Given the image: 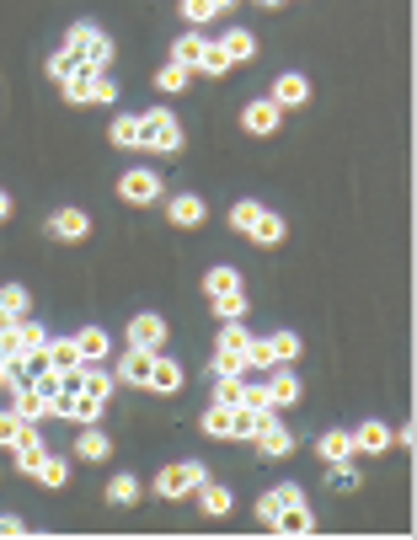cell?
Instances as JSON below:
<instances>
[{"instance_id":"c3c4849f","label":"cell","mask_w":417,"mask_h":540,"mask_svg":"<svg viewBox=\"0 0 417 540\" xmlns=\"http://www.w3.org/2000/svg\"><path fill=\"white\" fill-rule=\"evenodd\" d=\"M214 6H220V17H225V11H236V6H241V0H214Z\"/></svg>"},{"instance_id":"bcb514c9","label":"cell","mask_w":417,"mask_h":540,"mask_svg":"<svg viewBox=\"0 0 417 540\" xmlns=\"http://www.w3.org/2000/svg\"><path fill=\"white\" fill-rule=\"evenodd\" d=\"M0 535H22V519L17 514H0Z\"/></svg>"},{"instance_id":"f546056e","label":"cell","mask_w":417,"mask_h":540,"mask_svg":"<svg viewBox=\"0 0 417 540\" xmlns=\"http://www.w3.org/2000/svg\"><path fill=\"white\" fill-rule=\"evenodd\" d=\"M0 316H11V321L33 316V295L22 284H0Z\"/></svg>"},{"instance_id":"d6986e66","label":"cell","mask_w":417,"mask_h":540,"mask_svg":"<svg viewBox=\"0 0 417 540\" xmlns=\"http://www.w3.org/2000/svg\"><path fill=\"white\" fill-rule=\"evenodd\" d=\"M43 455H49V444H43L38 423H33V428H27V434H22V444H11V466H17V476H33Z\"/></svg>"},{"instance_id":"3957f363","label":"cell","mask_w":417,"mask_h":540,"mask_svg":"<svg viewBox=\"0 0 417 540\" xmlns=\"http://www.w3.org/2000/svg\"><path fill=\"white\" fill-rule=\"evenodd\" d=\"M204 476H209L204 460H172V466H161V471H156L150 492H156V498H166V503H188Z\"/></svg>"},{"instance_id":"7c38bea8","label":"cell","mask_w":417,"mask_h":540,"mask_svg":"<svg viewBox=\"0 0 417 540\" xmlns=\"http://www.w3.org/2000/svg\"><path fill=\"white\" fill-rule=\"evenodd\" d=\"M166 337H172V327H166V321L156 316V311H139L134 321H129V348H166Z\"/></svg>"},{"instance_id":"e575fe53","label":"cell","mask_w":417,"mask_h":540,"mask_svg":"<svg viewBox=\"0 0 417 540\" xmlns=\"http://www.w3.org/2000/svg\"><path fill=\"white\" fill-rule=\"evenodd\" d=\"M198 428H204V439H220V444H230V407H220V401H209V412L198 418Z\"/></svg>"},{"instance_id":"f907efd6","label":"cell","mask_w":417,"mask_h":540,"mask_svg":"<svg viewBox=\"0 0 417 540\" xmlns=\"http://www.w3.org/2000/svg\"><path fill=\"white\" fill-rule=\"evenodd\" d=\"M0 327H11V316H0Z\"/></svg>"},{"instance_id":"60d3db41","label":"cell","mask_w":417,"mask_h":540,"mask_svg":"<svg viewBox=\"0 0 417 540\" xmlns=\"http://www.w3.org/2000/svg\"><path fill=\"white\" fill-rule=\"evenodd\" d=\"M236 407H252V412H278V407H273V396H268V385H246V380H241V401H236Z\"/></svg>"},{"instance_id":"603a6c76","label":"cell","mask_w":417,"mask_h":540,"mask_svg":"<svg viewBox=\"0 0 417 540\" xmlns=\"http://www.w3.org/2000/svg\"><path fill=\"white\" fill-rule=\"evenodd\" d=\"M193 498H198V508H204L209 519H225L230 508H236V498H230V487H225V482H209V476L198 482V492H193Z\"/></svg>"},{"instance_id":"681fc988","label":"cell","mask_w":417,"mask_h":540,"mask_svg":"<svg viewBox=\"0 0 417 540\" xmlns=\"http://www.w3.org/2000/svg\"><path fill=\"white\" fill-rule=\"evenodd\" d=\"M257 6H268V11H278V6H284V0H257Z\"/></svg>"},{"instance_id":"e0dca14e","label":"cell","mask_w":417,"mask_h":540,"mask_svg":"<svg viewBox=\"0 0 417 540\" xmlns=\"http://www.w3.org/2000/svg\"><path fill=\"white\" fill-rule=\"evenodd\" d=\"M268 396H273V407H295V401L305 396V385H300V375L289 364H273L268 369Z\"/></svg>"},{"instance_id":"d6a6232c","label":"cell","mask_w":417,"mask_h":540,"mask_svg":"<svg viewBox=\"0 0 417 540\" xmlns=\"http://www.w3.org/2000/svg\"><path fill=\"white\" fill-rule=\"evenodd\" d=\"M188 81H193V70H188V65H172V59L156 70V91H161V97H177V91H188Z\"/></svg>"},{"instance_id":"ab89813d","label":"cell","mask_w":417,"mask_h":540,"mask_svg":"<svg viewBox=\"0 0 417 540\" xmlns=\"http://www.w3.org/2000/svg\"><path fill=\"white\" fill-rule=\"evenodd\" d=\"M27 428H33V423H22L17 418V412H0V450H11V444H22V434H27Z\"/></svg>"},{"instance_id":"d4e9b609","label":"cell","mask_w":417,"mask_h":540,"mask_svg":"<svg viewBox=\"0 0 417 540\" xmlns=\"http://www.w3.org/2000/svg\"><path fill=\"white\" fill-rule=\"evenodd\" d=\"M214 321H246V311H252V300H246V289H220V295H204Z\"/></svg>"},{"instance_id":"6da1fadb","label":"cell","mask_w":417,"mask_h":540,"mask_svg":"<svg viewBox=\"0 0 417 540\" xmlns=\"http://www.w3.org/2000/svg\"><path fill=\"white\" fill-rule=\"evenodd\" d=\"M230 230L236 236H246L252 246H284L289 236V225H284V214H273L268 204H257V198H241V204H230Z\"/></svg>"},{"instance_id":"4316f807","label":"cell","mask_w":417,"mask_h":540,"mask_svg":"<svg viewBox=\"0 0 417 540\" xmlns=\"http://www.w3.org/2000/svg\"><path fill=\"white\" fill-rule=\"evenodd\" d=\"M316 455H321V466H337V460H353V439H348V428H327V434L316 439Z\"/></svg>"},{"instance_id":"83f0119b","label":"cell","mask_w":417,"mask_h":540,"mask_svg":"<svg viewBox=\"0 0 417 540\" xmlns=\"http://www.w3.org/2000/svg\"><path fill=\"white\" fill-rule=\"evenodd\" d=\"M220 49H225V59L230 65H246V59L257 54V38L246 33V27H225V38H220Z\"/></svg>"},{"instance_id":"5bb4252c","label":"cell","mask_w":417,"mask_h":540,"mask_svg":"<svg viewBox=\"0 0 417 540\" xmlns=\"http://www.w3.org/2000/svg\"><path fill=\"white\" fill-rule=\"evenodd\" d=\"M166 220H172L177 230H198L209 220V204L198 193H177V198H166Z\"/></svg>"},{"instance_id":"f1b7e54d","label":"cell","mask_w":417,"mask_h":540,"mask_svg":"<svg viewBox=\"0 0 417 540\" xmlns=\"http://www.w3.org/2000/svg\"><path fill=\"white\" fill-rule=\"evenodd\" d=\"M33 476H38L43 487H54V492H59V487H70V460L49 450V455L38 460V471H33Z\"/></svg>"},{"instance_id":"8fae6325","label":"cell","mask_w":417,"mask_h":540,"mask_svg":"<svg viewBox=\"0 0 417 540\" xmlns=\"http://www.w3.org/2000/svg\"><path fill=\"white\" fill-rule=\"evenodd\" d=\"M43 225H49V236L65 241V246H75V241L91 236V214H86V209H54Z\"/></svg>"},{"instance_id":"7bdbcfd3","label":"cell","mask_w":417,"mask_h":540,"mask_svg":"<svg viewBox=\"0 0 417 540\" xmlns=\"http://www.w3.org/2000/svg\"><path fill=\"white\" fill-rule=\"evenodd\" d=\"M278 508H284V498H278V487H273V492H262V498H257V524H268V530H273Z\"/></svg>"},{"instance_id":"277c9868","label":"cell","mask_w":417,"mask_h":540,"mask_svg":"<svg viewBox=\"0 0 417 540\" xmlns=\"http://www.w3.org/2000/svg\"><path fill=\"white\" fill-rule=\"evenodd\" d=\"M59 49H70L75 59H81V65H97V70H107L118 59V43L102 33V27H91V22H75L70 33H65V43H59Z\"/></svg>"},{"instance_id":"30bf717a","label":"cell","mask_w":417,"mask_h":540,"mask_svg":"<svg viewBox=\"0 0 417 540\" xmlns=\"http://www.w3.org/2000/svg\"><path fill=\"white\" fill-rule=\"evenodd\" d=\"M182 385H188V369H182L177 359H166V353L156 348V359H150V380H145V391H156V396H177Z\"/></svg>"},{"instance_id":"9c48e42d","label":"cell","mask_w":417,"mask_h":540,"mask_svg":"<svg viewBox=\"0 0 417 540\" xmlns=\"http://www.w3.org/2000/svg\"><path fill=\"white\" fill-rule=\"evenodd\" d=\"M241 129L257 134V140H268V134L284 129V107H278L273 97H252V102L241 107Z\"/></svg>"},{"instance_id":"9a60e30c","label":"cell","mask_w":417,"mask_h":540,"mask_svg":"<svg viewBox=\"0 0 417 540\" xmlns=\"http://www.w3.org/2000/svg\"><path fill=\"white\" fill-rule=\"evenodd\" d=\"M70 385H75V391H86V396H97V401H113V391H118V380H113V369H107V364H81Z\"/></svg>"},{"instance_id":"7dc6e473","label":"cell","mask_w":417,"mask_h":540,"mask_svg":"<svg viewBox=\"0 0 417 540\" xmlns=\"http://www.w3.org/2000/svg\"><path fill=\"white\" fill-rule=\"evenodd\" d=\"M11 209H17V198H11L6 188H0V225H6V220H11Z\"/></svg>"},{"instance_id":"8d00e7d4","label":"cell","mask_w":417,"mask_h":540,"mask_svg":"<svg viewBox=\"0 0 417 540\" xmlns=\"http://www.w3.org/2000/svg\"><path fill=\"white\" fill-rule=\"evenodd\" d=\"M182 22H188V27H209L214 17H220V6H214V0H182Z\"/></svg>"},{"instance_id":"8992f818","label":"cell","mask_w":417,"mask_h":540,"mask_svg":"<svg viewBox=\"0 0 417 540\" xmlns=\"http://www.w3.org/2000/svg\"><path fill=\"white\" fill-rule=\"evenodd\" d=\"M139 123H145V150H156V156H177L182 140H188L172 107H145V113H139Z\"/></svg>"},{"instance_id":"ac0fdd59","label":"cell","mask_w":417,"mask_h":540,"mask_svg":"<svg viewBox=\"0 0 417 540\" xmlns=\"http://www.w3.org/2000/svg\"><path fill=\"white\" fill-rule=\"evenodd\" d=\"M268 97H273V102L289 113V107H305V102H311V81H305L300 70H284V75L273 81V91H268Z\"/></svg>"},{"instance_id":"44dd1931","label":"cell","mask_w":417,"mask_h":540,"mask_svg":"<svg viewBox=\"0 0 417 540\" xmlns=\"http://www.w3.org/2000/svg\"><path fill=\"white\" fill-rule=\"evenodd\" d=\"M70 455H75V460H86V466H102V460L113 455V439H107V434H102L97 423H86V428H81V439H75V450H70Z\"/></svg>"},{"instance_id":"7a4b0ae2","label":"cell","mask_w":417,"mask_h":540,"mask_svg":"<svg viewBox=\"0 0 417 540\" xmlns=\"http://www.w3.org/2000/svg\"><path fill=\"white\" fill-rule=\"evenodd\" d=\"M59 91H65V102H75V107L81 102H102V107L118 102V81L107 70H97V65H75L65 81H59Z\"/></svg>"},{"instance_id":"2e32d148","label":"cell","mask_w":417,"mask_h":540,"mask_svg":"<svg viewBox=\"0 0 417 540\" xmlns=\"http://www.w3.org/2000/svg\"><path fill=\"white\" fill-rule=\"evenodd\" d=\"M150 359H156V353H150V348H129V353H123V359L113 364L118 369V385H129V391H145V380H150Z\"/></svg>"},{"instance_id":"4fadbf2b","label":"cell","mask_w":417,"mask_h":540,"mask_svg":"<svg viewBox=\"0 0 417 540\" xmlns=\"http://www.w3.org/2000/svg\"><path fill=\"white\" fill-rule=\"evenodd\" d=\"M348 439H353V460H359V455H391V450H396V444H391V428L375 423V418L359 423V428H348Z\"/></svg>"},{"instance_id":"ffe728a7","label":"cell","mask_w":417,"mask_h":540,"mask_svg":"<svg viewBox=\"0 0 417 540\" xmlns=\"http://www.w3.org/2000/svg\"><path fill=\"white\" fill-rule=\"evenodd\" d=\"M75 353H81V364H107L113 359V337H107V327H81L75 332Z\"/></svg>"},{"instance_id":"f35d334b","label":"cell","mask_w":417,"mask_h":540,"mask_svg":"<svg viewBox=\"0 0 417 540\" xmlns=\"http://www.w3.org/2000/svg\"><path fill=\"white\" fill-rule=\"evenodd\" d=\"M241 380H246V375H214L209 401H220V407H236V401H241Z\"/></svg>"},{"instance_id":"74e56055","label":"cell","mask_w":417,"mask_h":540,"mask_svg":"<svg viewBox=\"0 0 417 540\" xmlns=\"http://www.w3.org/2000/svg\"><path fill=\"white\" fill-rule=\"evenodd\" d=\"M198 75H214V81H220V75H230V59H225L220 43H204V54H198Z\"/></svg>"},{"instance_id":"4dcf8cb0","label":"cell","mask_w":417,"mask_h":540,"mask_svg":"<svg viewBox=\"0 0 417 540\" xmlns=\"http://www.w3.org/2000/svg\"><path fill=\"white\" fill-rule=\"evenodd\" d=\"M204 33H198V27H188V33H182L177 43H172V65H188V70H198V54H204Z\"/></svg>"},{"instance_id":"1f68e13d","label":"cell","mask_w":417,"mask_h":540,"mask_svg":"<svg viewBox=\"0 0 417 540\" xmlns=\"http://www.w3.org/2000/svg\"><path fill=\"white\" fill-rule=\"evenodd\" d=\"M107 503H113V508H134L139 503V476L134 471H118L113 482H107Z\"/></svg>"},{"instance_id":"5b68a950","label":"cell","mask_w":417,"mask_h":540,"mask_svg":"<svg viewBox=\"0 0 417 540\" xmlns=\"http://www.w3.org/2000/svg\"><path fill=\"white\" fill-rule=\"evenodd\" d=\"M305 353L300 332H273V337H252L246 343V369H273V364H295Z\"/></svg>"},{"instance_id":"484cf974","label":"cell","mask_w":417,"mask_h":540,"mask_svg":"<svg viewBox=\"0 0 417 540\" xmlns=\"http://www.w3.org/2000/svg\"><path fill=\"white\" fill-rule=\"evenodd\" d=\"M43 353H49V369H59L65 380H75V369H81V353H75V337H49V343H43Z\"/></svg>"},{"instance_id":"b9f144b4","label":"cell","mask_w":417,"mask_h":540,"mask_svg":"<svg viewBox=\"0 0 417 540\" xmlns=\"http://www.w3.org/2000/svg\"><path fill=\"white\" fill-rule=\"evenodd\" d=\"M209 375H246V359H236V353H220V348H214Z\"/></svg>"},{"instance_id":"7402d4cb","label":"cell","mask_w":417,"mask_h":540,"mask_svg":"<svg viewBox=\"0 0 417 540\" xmlns=\"http://www.w3.org/2000/svg\"><path fill=\"white\" fill-rule=\"evenodd\" d=\"M107 140L118 150H145V123H139V113H118L107 123Z\"/></svg>"},{"instance_id":"f6af8a7d","label":"cell","mask_w":417,"mask_h":540,"mask_svg":"<svg viewBox=\"0 0 417 540\" xmlns=\"http://www.w3.org/2000/svg\"><path fill=\"white\" fill-rule=\"evenodd\" d=\"M75 65H81V59H75L70 49H59V54H49V75H54V81H65V75H70Z\"/></svg>"},{"instance_id":"cb8c5ba5","label":"cell","mask_w":417,"mask_h":540,"mask_svg":"<svg viewBox=\"0 0 417 540\" xmlns=\"http://www.w3.org/2000/svg\"><path fill=\"white\" fill-rule=\"evenodd\" d=\"M273 530L278 535H311L316 530V514H311V503H289V508H278V519H273Z\"/></svg>"},{"instance_id":"ba28073f","label":"cell","mask_w":417,"mask_h":540,"mask_svg":"<svg viewBox=\"0 0 417 540\" xmlns=\"http://www.w3.org/2000/svg\"><path fill=\"white\" fill-rule=\"evenodd\" d=\"M118 198H123V204H134V209L161 204V177L150 172V166H134V172L118 177Z\"/></svg>"},{"instance_id":"52a82bcc","label":"cell","mask_w":417,"mask_h":540,"mask_svg":"<svg viewBox=\"0 0 417 540\" xmlns=\"http://www.w3.org/2000/svg\"><path fill=\"white\" fill-rule=\"evenodd\" d=\"M246 444H252V450H257L262 460H289V455H295V434H289V428L278 423V412H268V418L257 423V434L246 439Z\"/></svg>"},{"instance_id":"d590c367","label":"cell","mask_w":417,"mask_h":540,"mask_svg":"<svg viewBox=\"0 0 417 540\" xmlns=\"http://www.w3.org/2000/svg\"><path fill=\"white\" fill-rule=\"evenodd\" d=\"M220 289H241V273L230 268V262H214L204 273V295H220Z\"/></svg>"},{"instance_id":"ee69618b","label":"cell","mask_w":417,"mask_h":540,"mask_svg":"<svg viewBox=\"0 0 417 540\" xmlns=\"http://www.w3.org/2000/svg\"><path fill=\"white\" fill-rule=\"evenodd\" d=\"M332 487H343V492H359V471H353L348 460H337V466H332Z\"/></svg>"},{"instance_id":"836d02e7","label":"cell","mask_w":417,"mask_h":540,"mask_svg":"<svg viewBox=\"0 0 417 540\" xmlns=\"http://www.w3.org/2000/svg\"><path fill=\"white\" fill-rule=\"evenodd\" d=\"M246 343H252V332H246L241 321H220V337H214V348H220V353H236V359H246Z\"/></svg>"}]
</instances>
